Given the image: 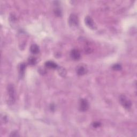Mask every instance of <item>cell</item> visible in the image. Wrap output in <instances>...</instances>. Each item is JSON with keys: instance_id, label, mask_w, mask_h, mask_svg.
I'll use <instances>...</instances> for the list:
<instances>
[{"instance_id": "6da1fadb", "label": "cell", "mask_w": 137, "mask_h": 137, "mask_svg": "<svg viewBox=\"0 0 137 137\" xmlns=\"http://www.w3.org/2000/svg\"><path fill=\"white\" fill-rule=\"evenodd\" d=\"M8 93L9 97L10 102H11V103H14L15 101L16 94L14 87L12 85H8Z\"/></svg>"}, {"instance_id": "7a4b0ae2", "label": "cell", "mask_w": 137, "mask_h": 137, "mask_svg": "<svg viewBox=\"0 0 137 137\" xmlns=\"http://www.w3.org/2000/svg\"><path fill=\"white\" fill-rule=\"evenodd\" d=\"M119 101L122 105L126 109H130L131 107V102L125 95H120Z\"/></svg>"}, {"instance_id": "3957f363", "label": "cell", "mask_w": 137, "mask_h": 137, "mask_svg": "<svg viewBox=\"0 0 137 137\" xmlns=\"http://www.w3.org/2000/svg\"><path fill=\"white\" fill-rule=\"evenodd\" d=\"M68 23L71 26H77L79 24V21L77 16L75 14H71L68 19Z\"/></svg>"}, {"instance_id": "277c9868", "label": "cell", "mask_w": 137, "mask_h": 137, "mask_svg": "<svg viewBox=\"0 0 137 137\" xmlns=\"http://www.w3.org/2000/svg\"><path fill=\"white\" fill-rule=\"evenodd\" d=\"M89 108V104L86 99H81L79 103V109L82 112H86Z\"/></svg>"}, {"instance_id": "5b68a950", "label": "cell", "mask_w": 137, "mask_h": 137, "mask_svg": "<svg viewBox=\"0 0 137 137\" xmlns=\"http://www.w3.org/2000/svg\"><path fill=\"white\" fill-rule=\"evenodd\" d=\"M85 23L87 26L90 28L93 29V30L96 28V25L95 23H94L92 18L90 17V16H87L85 18Z\"/></svg>"}, {"instance_id": "8992f818", "label": "cell", "mask_w": 137, "mask_h": 137, "mask_svg": "<svg viewBox=\"0 0 137 137\" xmlns=\"http://www.w3.org/2000/svg\"><path fill=\"white\" fill-rule=\"evenodd\" d=\"M71 56L74 60H78L80 58V53L79 51L76 49L72 50L71 51Z\"/></svg>"}, {"instance_id": "52a82bcc", "label": "cell", "mask_w": 137, "mask_h": 137, "mask_svg": "<svg viewBox=\"0 0 137 137\" xmlns=\"http://www.w3.org/2000/svg\"><path fill=\"white\" fill-rule=\"evenodd\" d=\"M77 73L79 76H83V75L86 74L87 72L86 68L83 66H79L76 69Z\"/></svg>"}, {"instance_id": "ba28073f", "label": "cell", "mask_w": 137, "mask_h": 137, "mask_svg": "<svg viewBox=\"0 0 137 137\" xmlns=\"http://www.w3.org/2000/svg\"><path fill=\"white\" fill-rule=\"evenodd\" d=\"M26 69V64L25 63H22L20 64L19 67V76L21 78L24 76L25 71Z\"/></svg>"}, {"instance_id": "9c48e42d", "label": "cell", "mask_w": 137, "mask_h": 137, "mask_svg": "<svg viewBox=\"0 0 137 137\" xmlns=\"http://www.w3.org/2000/svg\"><path fill=\"white\" fill-rule=\"evenodd\" d=\"M45 66L47 68H58V66L56 63L53 61H47L45 63Z\"/></svg>"}, {"instance_id": "30bf717a", "label": "cell", "mask_w": 137, "mask_h": 137, "mask_svg": "<svg viewBox=\"0 0 137 137\" xmlns=\"http://www.w3.org/2000/svg\"><path fill=\"white\" fill-rule=\"evenodd\" d=\"M30 50L32 53L33 54H37L39 52V47L36 44H33L30 47Z\"/></svg>"}, {"instance_id": "8fae6325", "label": "cell", "mask_w": 137, "mask_h": 137, "mask_svg": "<svg viewBox=\"0 0 137 137\" xmlns=\"http://www.w3.org/2000/svg\"><path fill=\"white\" fill-rule=\"evenodd\" d=\"M58 72L62 77H65L67 74V71L64 68L60 67L58 68Z\"/></svg>"}, {"instance_id": "7c38bea8", "label": "cell", "mask_w": 137, "mask_h": 137, "mask_svg": "<svg viewBox=\"0 0 137 137\" xmlns=\"http://www.w3.org/2000/svg\"><path fill=\"white\" fill-rule=\"evenodd\" d=\"M28 63L30 65H32V66H34V65H35L36 63H37V60L36 58L34 57H31L28 58Z\"/></svg>"}, {"instance_id": "4fadbf2b", "label": "cell", "mask_w": 137, "mask_h": 137, "mask_svg": "<svg viewBox=\"0 0 137 137\" xmlns=\"http://www.w3.org/2000/svg\"><path fill=\"white\" fill-rule=\"evenodd\" d=\"M113 70H114L118 71V70H121L122 66H120L119 64H115L113 66Z\"/></svg>"}, {"instance_id": "5bb4252c", "label": "cell", "mask_w": 137, "mask_h": 137, "mask_svg": "<svg viewBox=\"0 0 137 137\" xmlns=\"http://www.w3.org/2000/svg\"><path fill=\"white\" fill-rule=\"evenodd\" d=\"M54 12L55 15L57 16H61L62 15V11L60 8H55L54 10Z\"/></svg>"}, {"instance_id": "9a60e30c", "label": "cell", "mask_w": 137, "mask_h": 137, "mask_svg": "<svg viewBox=\"0 0 137 137\" xmlns=\"http://www.w3.org/2000/svg\"><path fill=\"white\" fill-rule=\"evenodd\" d=\"M10 137H19V135H18V132L17 131H14V132H12L11 133V135H10Z\"/></svg>"}, {"instance_id": "2e32d148", "label": "cell", "mask_w": 137, "mask_h": 137, "mask_svg": "<svg viewBox=\"0 0 137 137\" xmlns=\"http://www.w3.org/2000/svg\"><path fill=\"white\" fill-rule=\"evenodd\" d=\"M93 125L94 128H97V127H99L101 125V124L99 122H95L94 123H93Z\"/></svg>"}]
</instances>
